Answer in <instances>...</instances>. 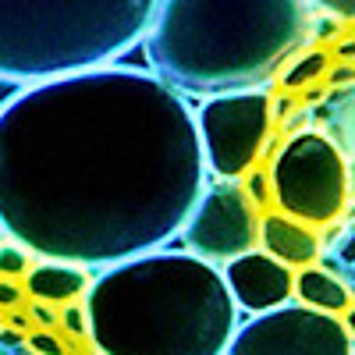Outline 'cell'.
<instances>
[{
  "label": "cell",
  "instance_id": "1",
  "mask_svg": "<svg viewBox=\"0 0 355 355\" xmlns=\"http://www.w3.org/2000/svg\"><path fill=\"white\" fill-rule=\"evenodd\" d=\"M202 185L196 110L150 71L89 68L0 107V231L33 256L114 266L153 252Z\"/></svg>",
  "mask_w": 355,
  "mask_h": 355
},
{
  "label": "cell",
  "instance_id": "2",
  "mask_svg": "<svg viewBox=\"0 0 355 355\" xmlns=\"http://www.w3.org/2000/svg\"><path fill=\"white\" fill-rule=\"evenodd\" d=\"M96 355H224L234 306L217 263L192 252H142L103 266L85 288Z\"/></svg>",
  "mask_w": 355,
  "mask_h": 355
},
{
  "label": "cell",
  "instance_id": "3",
  "mask_svg": "<svg viewBox=\"0 0 355 355\" xmlns=\"http://www.w3.org/2000/svg\"><path fill=\"white\" fill-rule=\"evenodd\" d=\"M313 28L309 0H160L146 53L171 89L210 100L263 89Z\"/></svg>",
  "mask_w": 355,
  "mask_h": 355
},
{
  "label": "cell",
  "instance_id": "4",
  "mask_svg": "<svg viewBox=\"0 0 355 355\" xmlns=\"http://www.w3.org/2000/svg\"><path fill=\"white\" fill-rule=\"evenodd\" d=\"M160 0H0V78L107 68L146 40Z\"/></svg>",
  "mask_w": 355,
  "mask_h": 355
},
{
  "label": "cell",
  "instance_id": "5",
  "mask_svg": "<svg viewBox=\"0 0 355 355\" xmlns=\"http://www.w3.org/2000/svg\"><path fill=\"white\" fill-rule=\"evenodd\" d=\"M277 210L309 227H327L348 210V157L323 132H295L270 167Z\"/></svg>",
  "mask_w": 355,
  "mask_h": 355
},
{
  "label": "cell",
  "instance_id": "6",
  "mask_svg": "<svg viewBox=\"0 0 355 355\" xmlns=\"http://www.w3.org/2000/svg\"><path fill=\"white\" fill-rule=\"evenodd\" d=\"M274 132V96L270 89H242L202 100L196 110V135L202 167L220 182L245 178L263 157Z\"/></svg>",
  "mask_w": 355,
  "mask_h": 355
},
{
  "label": "cell",
  "instance_id": "7",
  "mask_svg": "<svg viewBox=\"0 0 355 355\" xmlns=\"http://www.w3.org/2000/svg\"><path fill=\"white\" fill-rule=\"evenodd\" d=\"M352 348L341 316L284 302L234 327L224 355H352Z\"/></svg>",
  "mask_w": 355,
  "mask_h": 355
},
{
  "label": "cell",
  "instance_id": "8",
  "mask_svg": "<svg viewBox=\"0 0 355 355\" xmlns=\"http://www.w3.org/2000/svg\"><path fill=\"white\" fill-rule=\"evenodd\" d=\"M178 234L192 256L227 263L234 256L259 249V210L245 196V189L234 182L202 185L192 214L185 217Z\"/></svg>",
  "mask_w": 355,
  "mask_h": 355
},
{
  "label": "cell",
  "instance_id": "9",
  "mask_svg": "<svg viewBox=\"0 0 355 355\" xmlns=\"http://www.w3.org/2000/svg\"><path fill=\"white\" fill-rule=\"evenodd\" d=\"M224 281L227 291L239 309L245 313H266V309H277L284 302H291L295 295V270L284 266L281 259H274L270 252L252 249L245 256H234L224 266Z\"/></svg>",
  "mask_w": 355,
  "mask_h": 355
},
{
  "label": "cell",
  "instance_id": "10",
  "mask_svg": "<svg viewBox=\"0 0 355 355\" xmlns=\"http://www.w3.org/2000/svg\"><path fill=\"white\" fill-rule=\"evenodd\" d=\"M259 249L291 266V270H302V266H313L320 259V234L281 210L277 214L266 210L259 217Z\"/></svg>",
  "mask_w": 355,
  "mask_h": 355
},
{
  "label": "cell",
  "instance_id": "11",
  "mask_svg": "<svg viewBox=\"0 0 355 355\" xmlns=\"http://www.w3.org/2000/svg\"><path fill=\"white\" fill-rule=\"evenodd\" d=\"M85 288H89L85 266L64 263V259H43L36 266H28V274H25V295H33L36 302H50V306H68L82 299Z\"/></svg>",
  "mask_w": 355,
  "mask_h": 355
},
{
  "label": "cell",
  "instance_id": "12",
  "mask_svg": "<svg viewBox=\"0 0 355 355\" xmlns=\"http://www.w3.org/2000/svg\"><path fill=\"white\" fill-rule=\"evenodd\" d=\"M295 295H299V302L309 306V309H320V313H334L341 316L348 306H352V291L348 284L323 270V266H302V270H295Z\"/></svg>",
  "mask_w": 355,
  "mask_h": 355
},
{
  "label": "cell",
  "instance_id": "13",
  "mask_svg": "<svg viewBox=\"0 0 355 355\" xmlns=\"http://www.w3.org/2000/svg\"><path fill=\"white\" fill-rule=\"evenodd\" d=\"M331 139L341 146V153L355 164V89L334 107V135Z\"/></svg>",
  "mask_w": 355,
  "mask_h": 355
},
{
  "label": "cell",
  "instance_id": "14",
  "mask_svg": "<svg viewBox=\"0 0 355 355\" xmlns=\"http://www.w3.org/2000/svg\"><path fill=\"white\" fill-rule=\"evenodd\" d=\"M323 68H327V53H306V57H299V61L281 75V82L288 89H299V85H309Z\"/></svg>",
  "mask_w": 355,
  "mask_h": 355
},
{
  "label": "cell",
  "instance_id": "15",
  "mask_svg": "<svg viewBox=\"0 0 355 355\" xmlns=\"http://www.w3.org/2000/svg\"><path fill=\"white\" fill-rule=\"evenodd\" d=\"M28 256H33V252H28L25 245H18L15 239L11 242H0V277H25L28 274V266H33V263H28Z\"/></svg>",
  "mask_w": 355,
  "mask_h": 355
},
{
  "label": "cell",
  "instance_id": "16",
  "mask_svg": "<svg viewBox=\"0 0 355 355\" xmlns=\"http://www.w3.org/2000/svg\"><path fill=\"white\" fill-rule=\"evenodd\" d=\"M245 196L252 199V206H270L274 202V189H270V171H249L242 182Z\"/></svg>",
  "mask_w": 355,
  "mask_h": 355
},
{
  "label": "cell",
  "instance_id": "17",
  "mask_svg": "<svg viewBox=\"0 0 355 355\" xmlns=\"http://www.w3.org/2000/svg\"><path fill=\"white\" fill-rule=\"evenodd\" d=\"M25 341H28V348H33L36 355H64L68 352V345L57 338L50 327H33Z\"/></svg>",
  "mask_w": 355,
  "mask_h": 355
},
{
  "label": "cell",
  "instance_id": "18",
  "mask_svg": "<svg viewBox=\"0 0 355 355\" xmlns=\"http://www.w3.org/2000/svg\"><path fill=\"white\" fill-rule=\"evenodd\" d=\"M57 323L71 334V338H89V320H85V306L68 302L61 313H57Z\"/></svg>",
  "mask_w": 355,
  "mask_h": 355
},
{
  "label": "cell",
  "instance_id": "19",
  "mask_svg": "<svg viewBox=\"0 0 355 355\" xmlns=\"http://www.w3.org/2000/svg\"><path fill=\"white\" fill-rule=\"evenodd\" d=\"M25 302V284L15 277H0V309H18Z\"/></svg>",
  "mask_w": 355,
  "mask_h": 355
},
{
  "label": "cell",
  "instance_id": "20",
  "mask_svg": "<svg viewBox=\"0 0 355 355\" xmlns=\"http://www.w3.org/2000/svg\"><path fill=\"white\" fill-rule=\"evenodd\" d=\"M313 8L327 11L334 18H345V21H355V0H309Z\"/></svg>",
  "mask_w": 355,
  "mask_h": 355
},
{
  "label": "cell",
  "instance_id": "21",
  "mask_svg": "<svg viewBox=\"0 0 355 355\" xmlns=\"http://www.w3.org/2000/svg\"><path fill=\"white\" fill-rule=\"evenodd\" d=\"M28 320L36 323V327H57V309L50 306V302H36L33 299V306H28Z\"/></svg>",
  "mask_w": 355,
  "mask_h": 355
},
{
  "label": "cell",
  "instance_id": "22",
  "mask_svg": "<svg viewBox=\"0 0 355 355\" xmlns=\"http://www.w3.org/2000/svg\"><path fill=\"white\" fill-rule=\"evenodd\" d=\"M4 327H11V331H28V327H33V320H28L25 313H15V309H11V313L4 316Z\"/></svg>",
  "mask_w": 355,
  "mask_h": 355
},
{
  "label": "cell",
  "instance_id": "23",
  "mask_svg": "<svg viewBox=\"0 0 355 355\" xmlns=\"http://www.w3.org/2000/svg\"><path fill=\"white\" fill-rule=\"evenodd\" d=\"M338 256H341V259H345L348 266L355 263V234H352V239H348V242H345V245L338 249Z\"/></svg>",
  "mask_w": 355,
  "mask_h": 355
},
{
  "label": "cell",
  "instance_id": "24",
  "mask_svg": "<svg viewBox=\"0 0 355 355\" xmlns=\"http://www.w3.org/2000/svg\"><path fill=\"white\" fill-rule=\"evenodd\" d=\"M341 323H345V327H348V334L355 338V306H348V309L341 313Z\"/></svg>",
  "mask_w": 355,
  "mask_h": 355
},
{
  "label": "cell",
  "instance_id": "25",
  "mask_svg": "<svg viewBox=\"0 0 355 355\" xmlns=\"http://www.w3.org/2000/svg\"><path fill=\"white\" fill-rule=\"evenodd\" d=\"M348 192L355 196V164L352 160H348Z\"/></svg>",
  "mask_w": 355,
  "mask_h": 355
},
{
  "label": "cell",
  "instance_id": "26",
  "mask_svg": "<svg viewBox=\"0 0 355 355\" xmlns=\"http://www.w3.org/2000/svg\"><path fill=\"white\" fill-rule=\"evenodd\" d=\"M341 53H355V43H345V46H341Z\"/></svg>",
  "mask_w": 355,
  "mask_h": 355
},
{
  "label": "cell",
  "instance_id": "27",
  "mask_svg": "<svg viewBox=\"0 0 355 355\" xmlns=\"http://www.w3.org/2000/svg\"><path fill=\"white\" fill-rule=\"evenodd\" d=\"M0 331H4V313H0Z\"/></svg>",
  "mask_w": 355,
  "mask_h": 355
},
{
  "label": "cell",
  "instance_id": "28",
  "mask_svg": "<svg viewBox=\"0 0 355 355\" xmlns=\"http://www.w3.org/2000/svg\"><path fill=\"white\" fill-rule=\"evenodd\" d=\"M352 281H355V263H352Z\"/></svg>",
  "mask_w": 355,
  "mask_h": 355
},
{
  "label": "cell",
  "instance_id": "29",
  "mask_svg": "<svg viewBox=\"0 0 355 355\" xmlns=\"http://www.w3.org/2000/svg\"><path fill=\"white\" fill-rule=\"evenodd\" d=\"M352 355H355V348H352Z\"/></svg>",
  "mask_w": 355,
  "mask_h": 355
}]
</instances>
